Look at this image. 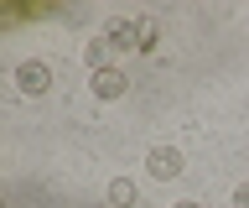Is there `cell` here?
I'll return each mask as SVG.
<instances>
[{"mask_svg": "<svg viewBox=\"0 0 249 208\" xmlns=\"http://www.w3.org/2000/svg\"><path fill=\"white\" fill-rule=\"evenodd\" d=\"M16 83H21V94H47V89H52V68L47 63H36V57H31V63H21L16 68Z\"/></svg>", "mask_w": 249, "mask_h": 208, "instance_id": "cell-1", "label": "cell"}, {"mask_svg": "<svg viewBox=\"0 0 249 208\" xmlns=\"http://www.w3.org/2000/svg\"><path fill=\"white\" fill-rule=\"evenodd\" d=\"M145 167H151V177H161V182H166V177H182V151H177V146H151V156H145Z\"/></svg>", "mask_w": 249, "mask_h": 208, "instance_id": "cell-2", "label": "cell"}, {"mask_svg": "<svg viewBox=\"0 0 249 208\" xmlns=\"http://www.w3.org/2000/svg\"><path fill=\"white\" fill-rule=\"evenodd\" d=\"M104 42H109L114 52H130V47L140 52V21H124V16H114V21L104 26Z\"/></svg>", "mask_w": 249, "mask_h": 208, "instance_id": "cell-3", "label": "cell"}, {"mask_svg": "<svg viewBox=\"0 0 249 208\" xmlns=\"http://www.w3.org/2000/svg\"><path fill=\"white\" fill-rule=\"evenodd\" d=\"M124 89H130V78H124L120 68H104V73H93V94H99V99H120Z\"/></svg>", "mask_w": 249, "mask_h": 208, "instance_id": "cell-4", "label": "cell"}, {"mask_svg": "<svg viewBox=\"0 0 249 208\" xmlns=\"http://www.w3.org/2000/svg\"><path fill=\"white\" fill-rule=\"evenodd\" d=\"M109 208H135V182L130 177H114L109 182Z\"/></svg>", "mask_w": 249, "mask_h": 208, "instance_id": "cell-5", "label": "cell"}, {"mask_svg": "<svg viewBox=\"0 0 249 208\" xmlns=\"http://www.w3.org/2000/svg\"><path fill=\"white\" fill-rule=\"evenodd\" d=\"M83 63H89L93 73H104L109 68V42H89V47H83Z\"/></svg>", "mask_w": 249, "mask_h": 208, "instance_id": "cell-6", "label": "cell"}, {"mask_svg": "<svg viewBox=\"0 0 249 208\" xmlns=\"http://www.w3.org/2000/svg\"><path fill=\"white\" fill-rule=\"evenodd\" d=\"M156 42H161V21H156V16H140V52H151Z\"/></svg>", "mask_w": 249, "mask_h": 208, "instance_id": "cell-7", "label": "cell"}, {"mask_svg": "<svg viewBox=\"0 0 249 208\" xmlns=\"http://www.w3.org/2000/svg\"><path fill=\"white\" fill-rule=\"evenodd\" d=\"M233 208H249V182H244V188H233Z\"/></svg>", "mask_w": 249, "mask_h": 208, "instance_id": "cell-8", "label": "cell"}, {"mask_svg": "<svg viewBox=\"0 0 249 208\" xmlns=\"http://www.w3.org/2000/svg\"><path fill=\"white\" fill-rule=\"evenodd\" d=\"M171 208H202V203H192V198H182V203H171Z\"/></svg>", "mask_w": 249, "mask_h": 208, "instance_id": "cell-9", "label": "cell"}]
</instances>
